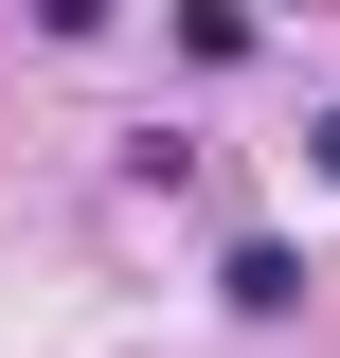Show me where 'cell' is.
Returning <instances> with one entry per match:
<instances>
[{"label": "cell", "mask_w": 340, "mask_h": 358, "mask_svg": "<svg viewBox=\"0 0 340 358\" xmlns=\"http://www.w3.org/2000/svg\"><path fill=\"white\" fill-rule=\"evenodd\" d=\"M304 143H323V179H340V108H323V126H304Z\"/></svg>", "instance_id": "obj_1"}]
</instances>
